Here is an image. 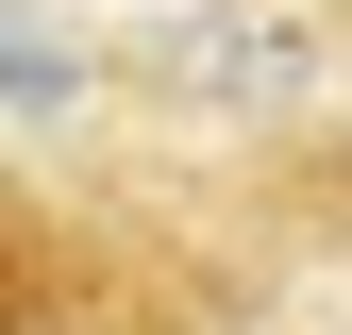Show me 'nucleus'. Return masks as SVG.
Here are the masks:
<instances>
[]
</instances>
